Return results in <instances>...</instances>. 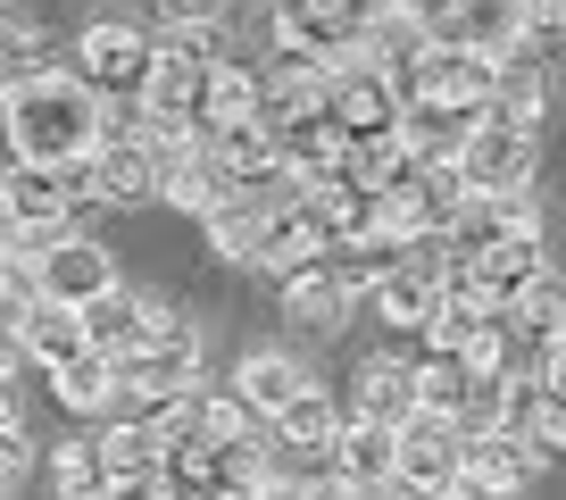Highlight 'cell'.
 <instances>
[{"instance_id": "cell-28", "label": "cell", "mask_w": 566, "mask_h": 500, "mask_svg": "<svg viewBox=\"0 0 566 500\" xmlns=\"http://www.w3.org/2000/svg\"><path fill=\"white\" fill-rule=\"evenodd\" d=\"M18 342H25L34 367H59V358L92 351V325H84V309H75V301H34V317H25Z\"/></svg>"}, {"instance_id": "cell-42", "label": "cell", "mask_w": 566, "mask_h": 500, "mask_svg": "<svg viewBox=\"0 0 566 500\" xmlns=\"http://www.w3.org/2000/svg\"><path fill=\"white\" fill-rule=\"evenodd\" d=\"M549 334H566V292H558V317H549Z\"/></svg>"}, {"instance_id": "cell-2", "label": "cell", "mask_w": 566, "mask_h": 500, "mask_svg": "<svg viewBox=\"0 0 566 500\" xmlns=\"http://www.w3.org/2000/svg\"><path fill=\"white\" fill-rule=\"evenodd\" d=\"M117 384L150 409V400L184 393V384H200V325L176 317V309H150V334H142V351L117 358Z\"/></svg>"}, {"instance_id": "cell-29", "label": "cell", "mask_w": 566, "mask_h": 500, "mask_svg": "<svg viewBox=\"0 0 566 500\" xmlns=\"http://www.w3.org/2000/svg\"><path fill=\"white\" fill-rule=\"evenodd\" d=\"M301 384H308V367H301L292 351H242V367H233V393H242L259 417H275Z\"/></svg>"}, {"instance_id": "cell-21", "label": "cell", "mask_w": 566, "mask_h": 500, "mask_svg": "<svg viewBox=\"0 0 566 500\" xmlns=\"http://www.w3.org/2000/svg\"><path fill=\"white\" fill-rule=\"evenodd\" d=\"M358 409L384 417V426L417 417V358L408 351H367L358 358Z\"/></svg>"}, {"instance_id": "cell-9", "label": "cell", "mask_w": 566, "mask_h": 500, "mask_svg": "<svg viewBox=\"0 0 566 500\" xmlns=\"http://www.w3.org/2000/svg\"><path fill=\"white\" fill-rule=\"evenodd\" d=\"M0 200H9V226H18L25 250H42L51 233H67V209H75L67 176H59V167H42V159H18V167H9V176H0Z\"/></svg>"}, {"instance_id": "cell-12", "label": "cell", "mask_w": 566, "mask_h": 500, "mask_svg": "<svg viewBox=\"0 0 566 500\" xmlns=\"http://www.w3.org/2000/svg\"><path fill=\"white\" fill-rule=\"evenodd\" d=\"M325 217H317V200H283V209H266V226H259V268L266 275H301V268H317L325 259Z\"/></svg>"}, {"instance_id": "cell-25", "label": "cell", "mask_w": 566, "mask_h": 500, "mask_svg": "<svg viewBox=\"0 0 566 500\" xmlns=\"http://www.w3.org/2000/svg\"><path fill=\"white\" fill-rule=\"evenodd\" d=\"M433 301H442V268H424V259H408V250L384 268V284H375V309H384V325H408V334L433 317Z\"/></svg>"}, {"instance_id": "cell-18", "label": "cell", "mask_w": 566, "mask_h": 500, "mask_svg": "<svg viewBox=\"0 0 566 500\" xmlns=\"http://www.w3.org/2000/svg\"><path fill=\"white\" fill-rule=\"evenodd\" d=\"M467 275L492 301H525V284L542 275V233H492L483 250H467Z\"/></svg>"}, {"instance_id": "cell-5", "label": "cell", "mask_w": 566, "mask_h": 500, "mask_svg": "<svg viewBox=\"0 0 566 500\" xmlns=\"http://www.w3.org/2000/svg\"><path fill=\"white\" fill-rule=\"evenodd\" d=\"M492 75H500V59L492 51H467V42H450V34H433L417 59H408V92H433V101H450V108H492Z\"/></svg>"}, {"instance_id": "cell-37", "label": "cell", "mask_w": 566, "mask_h": 500, "mask_svg": "<svg viewBox=\"0 0 566 500\" xmlns=\"http://www.w3.org/2000/svg\"><path fill=\"white\" fill-rule=\"evenodd\" d=\"M226 9H233V0H159V18H167V25H217Z\"/></svg>"}, {"instance_id": "cell-31", "label": "cell", "mask_w": 566, "mask_h": 500, "mask_svg": "<svg viewBox=\"0 0 566 500\" xmlns=\"http://www.w3.org/2000/svg\"><path fill=\"white\" fill-rule=\"evenodd\" d=\"M275 476H283V467L266 459L259 434H233V442L209 450V492H275Z\"/></svg>"}, {"instance_id": "cell-41", "label": "cell", "mask_w": 566, "mask_h": 500, "mask_svg": "<svg viewBox=\"0 0 566 500\" xmlns=\"http://www.w3.org/2000/svg\"><path fill=\"white\" fill-rule=\"evenodd\" d=\"M9 242H18V226H9V200H0V250H9Z\"/></svg>"}, {"instance_id": "cell-30", "label": "cell", "mask_w": 566, "mask_h": 500, "mask_svg": "<svg viewBox=\"0 0 566 500\" xmlns=\"http://www.w3.org/2000/svg\"><path fill=\"white\" fill-rule=\"evenodd\" d=\"M200 226H209V250L226 259V268H259V226H266V209H259L250 192L217 200V209L200 217Z\"/></svg>"}, {"instance_id": "cell-17", "label": "cell", "mask_w": 566, "mask_h": 500, "mask_svg": "<svg viewBox=\"0 0 566 500\" xmlns=\"http://www.w3.org/2000/svg\"><path fill=\"white\" fill-rule=\"evenodd\" d=\"M500 426L525 434L533 459H566V393H549L542 375H509V417Z\"/></svg>"}, {"instance_id": "cell-13", "label": "cell", "mask_w": 566, "mask_h": 500, "mask_svg": "<svg viewBox=\"0 0 566 500\" xmlns=\"http://www.w3.org/2000/svg\"><path fill=\"white\" fill-rule=\"evenodd\" d=\"M533 442L516 426H483L467 434V467H459V492H525L533 483Z\"/></svg>"}, {"instance_id": "cell-38", "label": "cell", "mask_w": 566, "mask_h": 500, "mask_svg": "<svg viewBox=\"0 0 566 500\" xmlns=\"http://www.w3.org/2000/svg\"><path fill=\"white\" fill-rule=\"evenodd\" d=\"M533 375H542L549 393H566V334H549V342H542V367H533Z\"/></svg>"}, {"instance_id": "cell-32", "label": "cell", "mask_w": 566, "mask_h": 500, "mask_svg": "<svg viewBox=\"0 0 566 500\" xmlns=\"http://www.w3.org/2000/svg\"><path fill=\"white\" fill-rule=\"evenodd\" d=\"M200 125H233V117H259V75L242 67V59H217L209 67V84H200V108H192Z\"/></svg>"}, {"instance_id": "cell-39", "label": "cell", "mask_w": 566, "mask_h": 500, "mask_svg": "<svg viewBox=\"0 0 566 500\" xmlns=\"http://www.w3.org/2000/svg\"><path fill=\"white\" fill-rule=\"evenodd\" d=\"M400 9H408V18H424V25H433V34H442V25H450V9H459V0H400Z\"/></svg>"}, {"instance_id": "cell-4", "label": "cell", "mask_w": 566, "mask_h": 500, "mask_svg": "<svg viewBox=\"0 0 566 500\" xmlns=\"http://www.w3.org/2000/svg\"><path fill=\"white\" fill-rule=\"evenodd\" d=\"M325 108L342 117L350 143H375V134H400V108H408V84L384 67L375 51L358 59H334V84H325Z\"/></svg>"}, {"instance_id": "cell-22", "label": "cell", "mask_w": 566, "mask_h": 500, "mask_svg": "<svg viewBox=\"0 0 566 500\" xmlns=\"http://www.w3.org/2000/svg\"><path fill=\"white\" fill-rule=\"evenodd\" d=\"M275 450H301V459H325L334 450V434H342V409H334V393H317V384H301V393L283 400L275 417Z\"/></svg>"}, {"instance_id": "cell-40", "label": "cell", "mask_w": 566, "mask_h": 500, "mask_svg": "<svg viewBox=\"0 0 566 500\" xmlns=\"http://www.w3.org/2000/svg\"><path fill=\"white\" fill-rule=\"evenodd\" d=\"M18 167V134H9V101H0V176Z\"/></svg>"}, {"instance_id": "cell-11", "label": "cell", "mask_w": 566, "mask_h": 500, "mask_svg": "<svg viewBox=\"0 0 566 500\" xmlns=\"http://www.w3.org/2000/svg\"><path fill=\"white\" fill-rule=\"evenodd\" d=\"M75 67H84L101 92H142V75H150V34L125 25V18H101V25H84V42H75Z\"/></svg>"}, {"instance_id": "cell-19", "label": "cell", "mask_w": 566, "mask_h": 500, "mask_svg": "<svg viewBox=\"0 0 566 500\" xmlns=\"http://www.w3.org/2000/svg\"><path fill=\"white\" fill-rule=\"evenodd\" d=\"M101 459H108V483H117V492H142V483L159 476L167 442H159V426H150V409L142 417H108L101 426Z\"/></svg>"}, {"instance_id": "cell-20", "label": "cell", "mask_w": 566, "mask_h": 500, "mask_svg": "<svg viewBox=\"0 0 566 500\" xmlns=\"http://www.w3.org/2000/svg\"><path fill=\"white\" fill-rule=\"evenodd\" d=\"M542 108H549L542 42H516V51H500V75H492V108H483V117H516V125H542Z\"/></svg>"}, {"instance_id": "cell-27", "label": "cell", "mask_w": 566, "mask_h": 500, "mask_svg": "<svg viewBox=\"0 0 566 500\" xmlns=\"http://www.w3.org/2000/svg\"><path fill=\"white\" fill-rule=\"evenodd\" d=\"M150 309H159V301L108 284L101 301H84V325H92V342H101L108 358H125V351H142V334H150Z\"/></svg>"}, {"instance_id": "cell-14", "label": "cell", "mask_w": 566, "mask_h": 500, "mask_svg": "<svg viewBox=\"0 0 566 500\" xmlns=\"http://www.w3.org/2000/svg\"><path fill=\"white\" fill-rule=\"evenodd\" d=\"M275 159L292 167L301 184H325L342 159H350V134H342L334 108H301V117H283V125H275Z\"/></svg>"}, {"instance_id": "cell-1", "label": "cell", "mask_w": 566, "mask_h": 500, "mask_svg": "<svg viewBox=\"0 0 566 500\" xmlns=\"http://www.w3.org/2000/svg\"><path fill=\"white\" fill-rule=\"evenodd\" d=\"M0 101H9V134H18V159L67 167L75 150H92V134H101V108H108V92L92 84L84 67H75V75L42 67V75H25L18 92H0Z\"/></svg>"}, {"instance_id": "cell-15", "label": "cell", "mask_w": 566, "mask_h": 500, "mask_svg": "<svg viewBox=\"0 0 566 500\" xmlns=\"http://www.w3.org/2000/svg\"><path fill=\"white\" fill-rule=\"evenodd\" d=\"M467 134H475V108H450V101H433V92H408V108H400V143L417 150L424 167H459Z\"/></svg>"}, {"instance_id": "cell-24", "label": "cell", "mask_w": 566, "mask_h": 500, "mask_svg": "<svg viewBox=\"0 0 566 500\" xmlns=\"http://www.w3.org/2000/svg\"><path fill=\"white\" fill-rule=\"evenodd\" d=\"M350 301H358V292L342 284L325 259H317V268H301V275H283V317L308 325V334H334V325L350 317Z\"/></svg>"}, {"instance_id": "cell-7", "label": "cell", "mask_w": 566, "mask_h": 500, "mask_svg": "<svg viewBox=\"0 0 566 500\" xmlns=\"http://www.w3.org/2000/svg\"><path fill=\"white\" fill-rule=\"evenodd\" d=\"M334 492H384V483H400V426H384V417H342L334 434Z\"/></svg>"}, {"instance_id": "cell-10", "label": "cell", "mask_w": 566, "mask_h": 500, "mask_svg": "<svg viewBox=\"0 0 566 500\" xmlns=\"http://www.w3.org/2000/svg\"><path fill=\"white\" fill-rule=\"evenodd\" d=\"M34 284L42 301H101L108 284H117V259H108L101 242H84V233H51V242L34 250Z\"/></svg>"}, {"instance_id": "cell-8", "label": "cell", "mask_w": 566, "mask_h": 500, "mask_svg": "<svg viewBox=\"0 0 566 500\" xmlns=\"http://www.w3.org/2000/svg\"><path fill=\"white\" fill-rule=\"evenodd\" d=\"M459 176H467V192H509V184H533V125L475 117V134H467V150H459Z\"/></svg>"}, {"instance_id": "cell-26", "label": "cell", "mask_w": 566, "mask_h": 500, "mask_svg": "<svg viewBox=\"0 0 566 500\" xmlns=\"http://www.w3.org/2000/svg\"><path fill=\"white\" fill-rule=\"evenodd\" d=\"M450 42H467V51H516L525 42V0H459L450 9V25H442Z\"/></svg>"}, {"instance_id": "cell-35", "label": "cell", "mask_w": 566, "mask_h": 500, "mask_svg": "<svg viewBox=\"0 0 566 500\" xmlns=\"http://www.w3.org/2000/svg\"><path fill=\"white\" fill-rule=\"evenodd\" d=\"M25 476H34V442H25V426L9 417V426H0V492H18Z\"/></svg>"}, {"instance_id": "cell-33", "label": "cell", "mask_w": 566, "mask_h": 500, "mask_svg": "<svg viewBox=\"0 0 566 500\" xmlns=\"http://www.w3.org/2000/svg\"><path fill=\"white\" fill-rule=\"evenodd\" d=\"M51 483H59V492H75V500H101V492H117V483H108L101 442H59V450H51Z\"/></svg>"}, {"instance_id": "cell-23", "label": "cell", "mask_w": 566, "mask_h": 500, "mask_svg": "<svg viewBox=\"0 0 566 500\" xmlns=\"http://www.w3.org/2000/svg\"><path fill=\"white\" fill-rule=\"evenodd\" d=\"M51 393H59V409H75V417H101V409H117V358L92 342V351H75V358H59L51 367Z\"/></svg>"}, {"instance_id": "cell-34", "label": "cell", "mask_w": 566, "mask_h": 500, "mask_svg": "<svg viewBox=\"0 0 566 500\" xmlns=\"http://www.w3.org/2000/svg\"><path fill=\"white\" fill-rule=\"evenodd\" d=\"M42 67H51V51H42L18 18H0V92H18L25 75H42Z\"/></svg>"}, {"instance_id": "cell-3", "label": "cell", "mask_w": 566, "mask_h": 500, "mask_svg": "<svg viewBox=\"0 0 566 500\" xmlns=\"http://www.w3.org/2000/svg\"><path fill=\"white\" fill-rule=\"evenodd\" d=\"M209 67H217V25H167V34L150 42V75H142L134 101L150 108V117H192Z\"/></svg>"}, {"instance_id": "cell-6", "label": "cell", "mask_w": 566, "mask_h": 500, "mask_svg": "<svg viewBox=\"0 0 566 500\" xmlns=\"http://www.w3.org/2000/svg\"><path fill=\"white\" fill-rule=\"evenodd\" d=\"M459 467H467L459 417H442V409L400 417V492H459Z\"/></svg>"}, {"instance_id": "cell-16", "label": "cell", "mask_w": 566, "mask_h": 500, "mask_svg": "<svg viewBox=\"0 0 566 500\" xmlns=\"http://www.w3.org/2000/svg\"><path fill=\"white\" fill-rule=\"evenodd\" d=\"M92 159H101V200H108V209L159 200V143H150V134H125V143H92Z\"/></svg>"}, {"instance_id": "cell-36", "label": "cell", "mask_w": 566, "mask_h": 500, "mask_svg": "<svg viewBox=\"0 0 566 500\" xmlns=\"http://www.w3.org/2000/svg\"><path fill=\"white\" fill-rule=\"evenodd\" d=\"M525 42H566V0H525Z\"/></svg>"}]
</instances>
